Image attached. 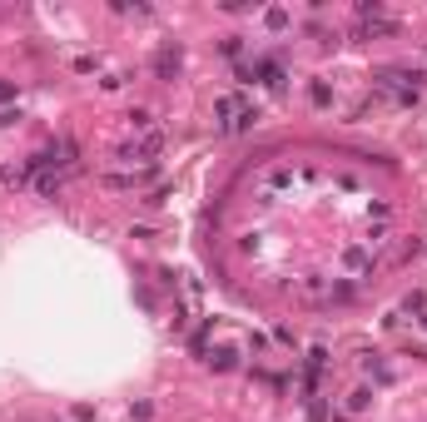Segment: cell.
<instances>
[{
	"label": "cell",
	"mask_w": 427,
	"mask_h": 422,
	"mask_svg": "<svg viewBox=\"0 0 427 422\" xmlns=\"http://www.w3.org/2000/svg\"><path fill=\"white\" fill-rule=\"evenodd\" d=\"M373 84L382 95H388L397 110H413V104L422 99V90H427V70H402V65H382L378 75H373Z\"/></svg>",
	"instance_id": "1"
},
{
	"label": "cell",
	"mask_w": 427,
	"mask_h": 422,
	"mask_svg": "<svg viewBox=\"0 0 427 422\" xmlns=\"http://www.w3.org/2000/svg\"><path fill=\"white\" fill-rule=\"evenodd\" d=\"M214 119H219V134H239V130H249V124L259 119V110L244 104L239 95H219L214 99Z\"/></svg>",
	"instance_id": "2"
},
{
	"label": "cell",
	"mask_w": 427,
	"mask_h": 422,
	"mask_svg": "<svg viewBox=\"0 0 427 422\" xmlns=\"http://www.w3.org/2000/svg\"><path fill=\"white\" fill-rule=\"evenodd\" d=\"M343 268L353 273V279H368V273H373V248L368 244H348L343 248Z\"/></svg>",
	"instance_id": "3"
},
{
	"label": "cell",
	"mask_w": 427,
	"mask_h": 422,
	"mask_svg": "<svg viewBox=\"0 0 427 422\" xmlns=\"http://www.w3.org/2000/svg\"><path fill=\"white\" fill-rule=\"evenodd\" d=\"M184 70V55H179V45H169V40H164V45L154 50V75L159 80H174Z\"/></svg>",
	"instance_id": "4"
},
{
	"label": "cell",
	"mask_w": 427,
	"mask_h": 422,
	"mask_svg": "<svg viewBox=\"0 0 427 422\" xmlns=\"http://www.w3.org/2000/svg\"><path fill=\"white\" fill-rule=\"evenodd\" d=\"M397 30H402V25H397L393 15H368V20H358L353 35H358V40H378V35H397Z\"/></svg>",
	"instance_id": "5"
},
{
	"label": "cell",
	"mask_w": 427,
	"mask_h": 422,
	"mask_svg": "<svg viewBox=\"0 0 427 422\" xmlns=\"http://www.w3.org/2000/svg\"><path fill=\"white\" fill-rule=\"evenodd\" d=\"M159 150H164V134H144L135 150H119V159H154Z\"/></svg>",
	"instance_id": "6"
},
{
	"label": "cell",
	"mask_w": 427,
	"mask_h": 422,
	"mask_svg": "<svg viewBox=\"0 0 427 422\" xmlns=\"http://www.w3.org/2000/svg\"><path fill=\"white\" fill-rule=\"evenodd\" d=\"M253 75H259L268 90H284V65L279 60H253Z\"/></svg>",
	"instance_id": "7"
},
{
	"label": "cell",
	"mask_w": 427,
	"mask_h": 422,
	"mask_svg": "<svg viewBox=\"0 0 427 422\" xmlns=\"http://www.w3.org/2000/svg\"><path fill=\"white\" fill-rule=\"evenodd\" d=\"M35 194L40 199H55L60 194V174H55V169H40V174H35Z\"/></svg>",
	"instance_id": "8"
},
{
	"label": "cell",
	"mask_w": 427,
	"mask_h": 422,
	"mask_svg": "<svg viewBox=\"0 0 427 422\" xmlns=\"http://www.w3.org/2000/svg\"><path fill=\"white\" fill-rule=\"evenodd\" d=\"M362 368H368L378 383H393V368H388V363H378V353H362Z\"/></svg>",
	"instance_id": "9"
},
{
	"label": "cell",
	"mask_w": 427,
	"mask_h": 422,
	"mask_svg": "<svg viewBox=\"0 0 427 422\" xmlns=\"http://www.w3.org/2000/svg\"><path fill=\"white\" fill-rule=\"evenodd\" d=\"M209 363L219 368V373H233V368H239V353H229V348H219V353L209 357Z\"/></svg>",
	"instance_id": "10"
},
{
	"label": "cell",
	"mask_w": 427,
	"mask_h": 422,
	"mask_svg": "<svg viewBox=\"0 0 427 422\" xmlns=\"http://www.w3.org/2000/svg\"><path fill=\"white\" fill-rule=\"evenodd\" d=\"M0 184L20 189V184H25V169H10V164H0Z\"/></svg>",
	"instance_id": "11"
},
{
	"label": "cell",
	"mask_w": 427,
	"mask_h": 422,
	"mask_svg": "<svg viewBox=\"0 0 427 422\" xmlns=\"http://www.w3.org/2000/svg\"><path fill=\"white\" fill-rule=\"evenodd\" d=\"M264 20H268V30H284V25H288V10H284V5H273Z\"/></svg>",
	"instance_id": "12"
},
{
	"label": "cell",
	"mask_w": 427,
	"mask_h": 422,
	"mask_svg": "<svg viewBox=\"0 0 427 422\" xmlns=\"http://www.w3.org/2000/svg\"><path fill=\"white\" fill-rule=\"evenodd\" d=\"M397 259H402V263H408V259H422V239H408V244L397 248Z\"/></svg>",
	"instance_id": "13"
},
{
	"label": "cell",
	"mask_w": 427,
	"mask_h": 422,
	"mask_svg": "<svg viewBox=\"0 0 427 422\" xmlns=\"http://www.w3.org/2000/svg\"><path fill=\"white\" fill-rule=\"evenodd\" d=\"M368 403H373V392H368V388H358V392L348 397V412H362V408H368Z\"/></svg>",
	"instance_id": "14"
},
{
	"label": "cell",
	"mask_w": 427,
	"mask_h": 422,
	"mask_svg": "<svg viewBox=\"0 0 427 422\" xmlns=\"http://www.w3.org/2000/svg\"><path fill=\"white\" fill-rule=\"evenodd\" d=\"M308 95H313V104H328V99H333V95H328V84H323V80H313V90H308Z\"/></svg>",
	"instance_id": "15"
},
{
	"label": "cell",
	"mask_w": 427,
	"mask_h": 422,
	"mask_svg": "<svg viewBox=\"0 0 427 422\" xmlns=\"http://www.w3.org/2000/svg\"><path fill=\"white\" fill-rule=\"evenodd\" d=\"M130 124H135V130H149V124H154V115H149V110H135Z\"/></svg>",
	"instance_id": "16"
},
{
	"label": "cell",
	"mask_w": 427,
	"mask_h": 422,
	"mask_svg": "<svg viewBox=\"0 0 427 422\" xmlns=\"http://www.w3.org/2000/svg\"><path fill=\"white\" fill-rule=\"evenodd\" d=\"M15 119H20V110H0V130H10Z\"/></svg>",
	"instance_id": "17"
},
{
	"label": "cell",
	"mask_w": 427,
	"mask_h": 422,
	"mask_svg": "<svg viewBox=\"0 0 427 422\" xmlns=\"http://www.w3.org/2000/svg\"><path fill=\"white\" fill-rule=\"evenodd\" d=\"M0 99H15V84L10 80H0Z\"/></svg>",
	"instance_id": "18"
},
{
	"label": "cell",
	"mask_w": 427,
	"mask_h": 422,
	"mask_svg": "<svg viewBox=\"0 0 427 422\" xmlns=\"http://www.w3.org/2000/svg\"><path fill=\"white\" fill-rule=\"evenodd\" d=\"M422 323H427V318H422Z\"/></svg>",
	"instance_id": "19"
}]
</instances>
